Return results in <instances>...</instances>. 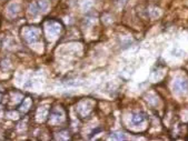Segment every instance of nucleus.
I'll list each match as a JSON object with an SVG mask.
<instances>
[{"instance_id":"obj_1","label":"nucleus","mask_w":188,"mask_h":141,"mask_svg":"<svg viewBox=\"0 0 188 141\" xmlns=\"http://www.w3.org/2000/svg\"><path fill=\"white\" fill-rule=\"evenodd\" d=\"M174 90L177 93H183L188 90V81L185 79H177L174 82Z\"/></svg>"},{"instance_id":"obj_2","label":"nucleus","mask_w":188,"mask_h":141,"mask_svg":"<svg viewBox=\"0 0 188 141\" xmlns=\"http://www.w3.org/2000/svg\"><path fill=\"white\" fill-rule=\"evenodd\" d=\"M25 38L28 42H35L39 38V30L35 28H30L25 31Z\"/></svg>"},{"instance_id":"obj_3","label":"nucleus","mask_w":188,"mask_h":141,"mask_svg":"<svg viewBox=\"0 0 188 141\" xmlns=\"http://www.w3.org/2000/svg\"><path fill=\"white\" fill-rule=\"evenodd\" d=\"M47 31L50 36H57L58 32L60 31V26L58 23H56V22H49L48 25H47Z\"/></svg>"},{"instance_id":"obj_4","label":"nucleus","mask_w":188,"mask_h":141,"mask_svg":"<svg viewBox=\"0 0 188 141\" xmlns=\"http://www.w3.org/2000/svg\"><path fill=\"white\" fill-rule=\"evenodd\" d=\"M18 11H19V5L18 4L9 5V7H8V14H9V16L14 17V16H16L17 14H18Z\"/></svg>"},{"instance_id":"obj_5","label":"nucleus","mask_w":188,"mask_h":141,"mask_svg":"<svg viewBox=\"0 0 188 141\" xmlns=\"http://www.w3.org/2000/svg\"><path fill=\"white\" fill-rule=\"evenodd\" d=\"M145 120V117L143 116V115H140V113H136V115H134L133 117H131V122L134 123V124H139V123L144 122Z\"/></svg>"},{"instance_id":"obj_6","label":"nucleus","mask_w":188,"mask_h":141,"mask_svg":"<svg viewBox=\"0 0 188 141\" xmlns=\"http://www.w3.org/2000/svg\"><path fill=\"white\" fill-rule=\"evenodd\" d=\"M39 8L41 11H47L49 8V4L47 0H40L39 1Z\"/></svg>"},{"instance_id":"obj_7","label":"nucleus","mask_w":188,"mask_h":141,"mask_svg":"<svg viewBox=\"0 0 188 141\" xmlns=\"http://www.w3.org/2000/svg\"><path fill=\"white\" fill-rule=\"evenodd\" d=\"M111 139H114V140H124L126 139L125 134L122 133V132H115V133L111 134Z\"/></svg>"},{"instance_id":"obj_8","label":"nucleus","mask_w":188,"mask_h":141,"mask_svg":"<svg viewBox=\"0 0 188 141\" xmlns=\"http://www.w3.org/2000/svg\"><path fill=\"white\" fill-rule=\"evenodd\" d=\"M29 12L33 16V17H36V16H37L38 14H39V11H38V8H37V5H36V4H32V5H31V6H30V8H29Z\"/></svg>"},{"instance_id":"obj_9","label":"nucleus","mask_w":188,"mask_h":141,"mask_svg":"<svg viewBox=\"0 0 188 141\" xmlns=\"http://www.w3.org/2000/svg\"><path fill=\"white\" fill-rule=\"evenodd\" d=\"M118 1H119V2H120V4H124V2H125V0H118Z\"/></svg>"}]
</instances>
